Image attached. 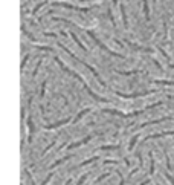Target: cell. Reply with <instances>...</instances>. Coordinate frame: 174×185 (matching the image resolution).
I'll use <instances>...</instances> for the list:
<instances>
[{"label": "cell", "mask_w": 174, "mask_h": 185, "mask_svg": "<svg viewBox=\"0 0 174 185\" xmlns=\"http://www.w3.org/2000/svg\"><path fill=\"white\" fill-rule=\"evenodd\" d=\"M44 35L46 37H51V38H55L57 37V34H54V32H44Z\"/></svg>", "instance_id": "cell-38"}, {"label": "cell", "mask_w": 174, "mask_h": 185, "mask_svg": "<svg viewBox=\"0 0 174 185\" xmlns=\"http://www.w3.org/2000/svg\"><path fill=\"white\" fill-rule=\"evenodd\" d=\"M54 6H63L67 9H73V11H80V12H89V8H81L77 5H70V3H64V2H52Z\"/></svg>", "instance_id": "cell-5"}, {"label": "cell", "mask_w": 174, "mask_h": 185, "mask_svg": "<svg viewBox=\"0 0 174 185\" xmlns=\"http://www.w3.org/2000/svg\"><path fill=\"white\" fill-rule=\"evenodd\" d=\"M41 63H43V60H38V61H37V66H35V69H34V74H32V77H37V74H38V69H40Z\"/></svg>", "instance_id": "cell-24"}, {"label": "cell", "mask_w": 174, "mask_h": 185, "mask_svg": "<svg viewBox=\"0 0 174 185\" xmlns=\"http://www.w3.org/2000/svg\"><path fill=\"white\" fill-rule=\"evenodd\" d=\"M104 164H106V165H109V164L115 165V164H118V161H112V159H107V161H104Z\"/></svg>", "instance_id": "cell-34"}, {"label": "cell", "mask_w": 174, "mask_h": 185, "mask_svg": "<svg viewBox=\"0 0 174 185\" xmlns=\"http://www.w3.org/2000/svg\"><path fill=\"white\" fill-rule=\"evenodd\" d=\"M154 84H162V86H174V81H168V80H153Z\"/></svg>", "instance_id": "cell-17"}, {"label": "cell", "mask_w": 174, "mask_h": 185, "mask_svg": "<svg viewBox=\"0 0 174 185\" xmlns=\"http://www.w3.org/2000/svg\"><path fill=\"white\" fill-rule=\"evenodd\" d=\"M163 136H174V132H162V133L148 135V136H145V142L150 141V139H157V138H163Z\"/></svg>", "instance_id": "cell-6"}, {"label": "cell", "mask_w": 174, "mask_h": 185, "mask_svg": "<svg viewBox=\"0 0 174 185\" xmlns=\"http://www.w3.org/2000/svg\"><path fill=\"white\" fill-rule=\"evenodd\" d=\"M121 15H122V20H124V28H128V18H127V14H125V8H124V5L121 6Z\"/></svg>", "instance_id": "cell-13"}, {"label": "cell", "mask_w": 174, "mask_h": 185, "mask_svg": "<svg viewBox=\"0 0 174 185\" xmlns=\"http://www.w3.org/2000/svg\"><path fill=\"white\" fill-rule=\"evenodd\" d=\"M70 159V156H64V158H61V159H58V161H55V162L51 165V168H55V167H58V165H61L63 162H66V161H69Z\"/></svg>", "instance_id": "cell-15"}, {"label": "cell", "mask_w": 174, "mask_h": 185, "mask_svg": "<svg viewBox=\"0 0 174 185\" xmlns=\"http://www.w3.org/2000/svg\"><path fill=\"white\" fill-rule=\"evenodd\" d=\"M92 138H93L92 135H90V136H86L84 139H81V141H78V142H73V144L67 145V148H69V150H72V148H77V147H80V145H83V144H87V142L92 139Z\"/></svg>", "instance_id": "cell-9"}, {"label": "cell", "mask_w": 174, "mask_h": 185, "mask_svg": "<svg viewBox=\"0 0 174 185\" xmlns=\"http://www.w3.org/2000/svg\"><path fill=\"white\" fill-rule=\"evenodd\" d=\"M148 182H150V180H148V179H147V180H144V182H142V183H141V185H147V183H148Z\"/></svg>", "instance_id": "cell-40"}, {"label": "cell", "mask_w": 174, "mask_h": 185, "mask_svg": "<svg viewBox=\"0 0 174 185\" xmlns=\"http://www.w3.org/2000/svg\"><path fill=\"white\" fill-rule=\"evenodd\" d=\"M168 37V26H166V20H163V40Z\"/></svg>", "instance_id": "cell-27"}, {"label": "cell", "mask_w": 174, "mask_h": 185, "mask_svg": "<svg viewBox=\"0 0 174 185\" xmlns=\"http://www.w3.org/2000/svg\"><path fill=\"white\" fill-rule=\"evenodd\" d=\"M125 43L130 46L131 49H134V51H141V52H147V54H151V52H153V49H150V48H142V46H139V44L131 43L130 40H125Z\"/></svg>", "instance_id": "cell-7"}, {"label": "cell", "mask_w": 174, "mask_h": 185, "mask_svg": "<svg viewBox=\"0 0 174 185\" xmlns=\"http://www.w3.org/2000/svg\"><path fill=\"white\" fill-rule=\"evenodd\" d=\"M169 69H174V63H169Z\"/></svg>", "instance_id": "cell-41"}, {"label": "cell", "mask_w": 174, "mask_h": 185, "mask_svg": "<svg viewBox=\"0 0 174 185\" xmlns=\"http://www.w3.org/2000/svg\"><path fill=\"white\" fill-rule=\"evenodd\" d=\"M52 177H54V173H49V174L46 176V179L43 180V183H41V185H47V183H49V180H51Z\"/></svg>", "instance_id": "cell-28"}, {"label": "cell", "mask_w": 174, "mask_h": 185, "mask_svg": "<svg viewBox=\"0 0 174 185\" xmlns=\"http://www.w3.org/2000/svg\"><path fill=\"white\" fill-rule=\"evenodd\" d=\"M154 158H153V153H150V174L153 176L154 174Z\"/></svg>", "instance_id": "cell-19"}, {"label": "cell", "mask_w": 174, "mask_h": 185, "mask_svg": "<svg viewBox=\"0 0 174 185\" xmlns=\"http://www.w3.org/2000/svg\"><path fill=\"white\" fill-rule=\"evenodd\" d=\"M95 161H98V156H93V158H90V159H87V161H84V162H81V164H80V167H84V165H89V164H92V162H95Z\"/></svg>", "instance_id": "cell-22"}, {"label": "cell", "mask_w": 174, "mask_h": 185, "mask_svg": "<svg viewBox=\"0 0 174 185\" xmlns=\"http://www.w3.org/2000/svg\"><path fill=\"white\" fill-rule=\"evenodd\" d=\"M115 173H116V174H118V176L121 177V182H119V185H125V180H124V177H122V174H121V171H119V170H116Z\"/></svg>", "instance_id": "cell-31"}, {"label": "cell", "mask_w": 174, "mask_h": 185, "mask_svg": "<svg viewBox=\"0 0 174 185\" xmlns=\"http://www.w3.org/2000/svg\"><path fill=\"white\" fill-rule=\"evenodd\" d=\"M90 110H92L90 107H89V109H84V110H81V112H80V113L77 115V116H75V118H73V124H75V123H78V121H80V120H81V118L84 116V115H87V113H89Z\"/></svg>", "instance_id": "cell-11"}, {"label": "cell", "mask_w": 174, "mask_h": 185, "mask_svg": "<svg viewBox=\"0 0 174 185\" xmlns=\"http://www.w3.org/2000/svg\"><path fill=\"white\" fill-rule=\"evenodd\" d=\"M21 32H23L24 35H28V38H29L31 41H35V40H37V38H35V37H34V35H32V34H31V32H29L26 28H24V26H21Z\"/></svg>", "instance_id": "cell-18"}, {"label": "cell", "mask_w": 174, "mask_h": 185, "mask_svg": "<svg viewBox=\"0 0 174 185\" xmlns=\"http://www.w3.org/2000/svg\"><path fill=\"white\" fill-rule=\"evenodd\" d=\"M157 90H144V92H134V94H122V92H115V94L121 98H139V97H145V95H153Z\"/></svg>", "instance_id": "cell-3"}, {"label": "cell", "mask_w": 174, "mask_h": 185, "mask_svg": "<svg viewBox=\"0 0 174 185\" xmlns=\"http://www.w3.org/2000/svg\"><path fill=\"white\" fill-rule=\"evenodd\" d=\"M54 145H55V141H52V142H51V144H49V145H47V147H46V148H44V150H43V153H41V156H44V155H46V153H47V152H49V150H51V148H52V147H54Z\"/></svg>", "instance_id": "cell-26"}, {"label": "cell", "mask_w": 174, "mask_h": 185, "mask_svg": "<svg viewBox=\"0 0 174 185\" xmlns=\"http://www.w3.org/2000/svg\"><path fill=\"white\" fill-rule=\"evenodd\" d=\"M70 182H72V179H67V180H66V183H64V185H70Z\"/></svg>", "instance_id": "cell-39"}, {"label": "cell", "mask_w": 174, "mask_h": 185, "mask_svg": "<svg viewBox=\"0 0 174 185\" xmlns=\"http://www.w3.org/2000/svg\"><path fill=\"white\" fill-rule=\"evenodd\" d=\"M67 123H70V118L61 120V121H58V123H54V124H46V126H44V129H46V130H52V129L61 127V126H64V124H67Z\"/></svg>", "instance_id": "cell-8"}, {"label": "cell", "mask_w": 174, "mask_h": 185, "mask_svg": "<svg viewBox=\"0 0 174 185\" xmlns=\"http://www.w3.org/2000/svg\"><path fill=\"white\" fill-rule=\"evenodd\" d=\"M144 2V14H145V20L150 21V6H148V2L147 0H142Z\"/></svg>", "instance_id": "cell-12"}, {"label": "cell", "mask_w": 174, "mask_h": 185, "mask_svg": "<svg viewBox=\"0 0 174 185\" xmlns=\"http://www.w3.org/2000/svg\"><path fill=\"white\" fill-rule=\"evenodd\" d=\"M81 2H89V0H81Z\"/></svg>", "instance_id": "cell-43"}, {"label": "cell", "mask_w": 174, "mask_h": 185, "mask_svg": "<svg viewBox=\"0 0 174 185\" xmlns=\"http://www.w3.org/2000/svg\"><path fill=\"white\" fill-rule=\"evenodd\" d=\"M104 113H110V115H116V116H121V118H133V116H138V115H141L144 110H134L131 113H122L119 110H115V109H103Z\"/></svg>", "instance_id": "cell-2"}, {"label": "cell", "mask_w": 174, "mask_h": 185, "mask_svg": "<svg viewBox=\"0 0 174 185\" xmlns=\"http://www.w3.org/2000/svg\"><path fill=\"white\" fill-rule=\"evenodd\" d=\"M24 174L28 176V179H29V182H31V185H35V182H34V179H32V176H31V173H29V170H24Z\"/></svg>", "instance_id": "cell-30"}, {"label": "cell", "mask_w": 174, "mask_h": 185, "mask_svg": "<svg viewBox=\"0 0 174 185\" xmlns=\"http://www.w3.org/2000/svg\"><path fill=\"white\" fill-rule=\"evenodd\" d=\"M87 35H89L90 38H93V41H95V43H96V44L99 46V48H101L103 51H106L107 54H110L112 57H118V58H122V60H124V58H125V55H122V54H118V52H115V51H112V49H109V48H107V46H106V44H104V43H103L101 40H99V38H98V37H96V35H95V34L92 32V31H87Z\"/></svg>", "instance_id": "cell-1"}, {"label": "cell", "mask_w": 174, "mask_h": 185, "mask_svg": "<svg viewBox=\"0 0 174 185\" xmlns=\"http://www.w3.org/2000/svg\"><path fill=\"white\" fill-rule=\"evenodd\" d=\"M69 35H70V37L73 38V41H75V43H77V44L80 46V48H81V49H83V51L86 52V46H84V44H83V43L80 41V38H78V37H77L75 34H73V32H69Z\"/></svg>", "instance_id": "cell-14"}, {"label": "cell", "mask_w": 174, "mask_h": 185, "mask_svg": "<svg viewBox=\"0 0 174 185\" xmlns=\"http://www.w3.org/2000/svg\"><path fill=\"white\" fill-rule=\"evenodd\" d=\"M112 2H113V5H118V0H112Z\"/></svg>", "instance_id": "cell-42"}, {"label": "cell", "mask_w": 174, "mask_h": 185, "mask_svg": "<svg viewBox=\"0 0 174 185\" xmlns=\"http://www.w3.org/2000/svg\"><path fill=\"white\" fill-rule=\"evenodd\" d=\"M28 129H29V136H28V141H29V142H32V135H34V123H32L31 115H29V118H28Z\"/></svg>", "instance_id": "cell-10"}, {"label": "cell", "mask_w": 174, "mask_h": 185, "mask_svg": "<svg viewBox=\"0 0 174 185\" xmlns=\"http://www.w3.org/2000/svg\"><path fill=\"white\" fill-rule=\"evenodd\" d=\"M44 92H46V81L41 83V90H40V97H41V98L44 97Z\"/></svg>", "instance_id": "cell-29"}, {"label": "cell", "mask_w": 174, "mask_h": 185, "mask_svg": "<svg viewBox=\"0 0 174 185\" xmlns=\"http://www.w3.org/2000/svg\"><path fill=\"white\" fill-rule=\"evenodd\" d=\"M138 139H139V135H134V136L131 138V139H130V144H128V150H130V152H133V148H134V145H136Z\"/></svg>", "instance_id": "cell-16"}, {"label": "cell", "mask_w": 174, "mask_h": 185, "mask_svg": "<svg viewBox=\"0 0 174 185\" xmlns=\"http://www.w3.org/2000/svg\"><path fill=\"white\" fill-rule=\"evenodd\" d=\"M54 60H55V61L58 63V66H60V67L63 69V71H64V72H67V74H69V75H72L73 78H77V80H78L80 83H83V84H86V81H84V80H83V78H81V77H80L78 74H77V72H73V71H70V69H69V67H66V66L63 64V61H61V60H60L58 57H54Z\"/></svg>", "instance_id": "cell-4"}, {"label": "cell", "mask_w": 174, "mask_h": 185, "mask_svg": "<svg viewBox=\"0 0 174 185\" xmlns=\"http://www.w3.org/2000/svg\"><path fill=\"white\" fill-rule=\"evenodd\" d=\"M119 145H101L99 150H118Z\"/></svg>", "instance_id": "cell-23"}, {"label": "cell", "mask_w": 174, "mask_h": 185, "mask_svg": "<svg viewBox=\"0 0 174 185\" xmlns=\"http://www.w3.org/2000/svg\"><path fill=\"white\" fill-rule=\"evenodd\" d=\"M159 51H160V54H162V55H163V57H165L166 60H169V55H168V54H166V52H165V51H163L162 48H159Z\"/></svg>", "instance_id": "cell-37"}, {"label": "cell", "mask_w": 174, "mask_h": 185, "mask_svg": "<svg viewBox=\"0 0 174 185\" xmlns=\"http://www.w3.org/2000/svg\"><path fill=\"white\" fill-rule=\"evenodd\" d=\"M165 177H166V179H168V180H169V182H171V183L174 185V177H172V176H171L169 173H165Z\"/></svg>", "instance_id": "cell-33"}, {"label": "cell", "mask_w": 174, "mask_h": 185, "mask_svg": "<svg viewBox=\"0 0 174 185\" xmlns=\"http://www.w3.org/2000/svg\"><path fill=\"white\" fill-rule=\"evenodd\" d=\"M116 74H119V75H125V77H128V75H136V74H139V71H128V72H122V71H115Z\"/></svg>", "instance_id": "cell-21"}, {"label": "cell", "mask_w": 174, "mask_h": 185, "mask_svg": "<svg viewBox=\"0 0 174 185\" xmlns=\"http://www.w3.org/2000/svg\"><path fill=\"white\" fill-rule=\"evenodd\" d=\"M28 60H29V55H24V58L21 60V69L24 67V64H26V61H28Z\"/></svg>", "instance_id": "cell-35"}, {"label": "cell", "mask_w": 174, "mask_h": 185, "mask_svg": "<svg viewBox=\"0 0 174 185\" xmlns=\"http://www.w3.org/2000/svg\"><path fill=\"white\" fill-rule=\"evenodd\" d=\"M37 49H40V51H52L51 48H47V46H37Z\"/></svg>", "instance_id": "cell-36"}, {"label": "cell", "mask_w": 174, "mask_h": 185, "mask_svg": "<svg viewBox=\"0 0 174 185\" xmlns=\"http://www.w3.org/2000/svg\"><path fill=\"white\" fill-rule=\"evenodd\" d=\"M46 3H49V0H44V2L38 3V5H37V6H35V8L32 9V14H34V15H37V11H40V9H41V6H44Z\"/></svg>", "instance_id": "cell-20"}, {"label": "cell", "mask_w": 174, "mask_h": 185, "mask_svg": "<svg viewBox=\"0 0 174 185\" xmlns=\"http://www.w3.org/2000/svg\"><path fill=\"white\" fill-rule=\"evenodd\" d=\"M109 176H110L109 173H104V174H101V176H99L96 180H98V182H101V180H104V179H106V177H109Z\"/></svg>", "instance_id": "cell-32"}, {"label": "cell", "mask_w": 174, "mask_h": 185, "mask_svg": "<svg viewBox=\"0 0 174 185\" xmlns=\"http://www.w3.org/2000/svg\"><path fill=\"white\" fill-rule=\"evenodd\" d=\"M87 177H89V174H87V173H86V174H83V176L80 177V180L77 182V185H83V183H84V182L87 180Z\"/></svg>", "instance_id": "cell-25"}]
</instances>
